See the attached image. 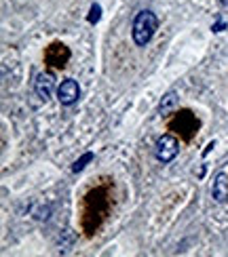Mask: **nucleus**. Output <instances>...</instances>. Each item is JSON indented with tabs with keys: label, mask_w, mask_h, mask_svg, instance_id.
Returning <instances> with one entry per match:
<instances>
[{
	"label": "nucleus",
	"mask_w": 228,
	"mask_h": 257,
	"mask_svg": "<svg viewBox=\"0 0 228 257\" xmlns=\"http://www.w3.org/2000/svg\"><path fill=\"white\" fill-rule=\"evenodd\" d=\"M108 211V196L106 190H91L89 194L85 196V211H83V226L87 230V234H93L100 226L102 217Z\"/></svg>",
	"instance_id": "nucleus-1"
},
{
	"label": "nucleus",
	"mask_w": 228,
	"mask_h": 257,
	"mask_svg": "<svg viewBox=\"0 0 228 257\" xmlns=\"http://www.w3.org/2000/svg\"><path fill=\"white\" fill-rule=\"evenodd\" d=\"M178 101H180V97H178V93L176 91H169L165 97L161 99V103H159V114H169V112H173L178 108Z\"/></svg>",
	"instance_id": "nucleus-9"
},
{
	"label": "nucleus",
	"mask_w": 228,
	"mask_h": 257,
	"mask_svg": "<svg viewBox=\"0 0 228 257\" xmlns=\"http://www.w3.org/2000/svg\"><path fill=\"white\" fill-rule=\"evenodd\" d=\"M79 97H81V87L74 78L63 80L57 87V99L61 105H72V103L79 101Z\"/></svg>",
	"instance_id": "nucleus-6"
},
{
	"label": "nucleus",
	"mask_w": 228,
	"mask_h": 257,
	"mask_svg": "<svg viewBox=\"0 0 228 257\" xmlns=\"http://www.w3.org/2000/svg\"><path fill=\"white\" fill-rule=\"evenodd\" d=\"M211 196L215 202H226L228 200V175L226 173H218L213 179L211 186Z\"/></svg>",
	"instance_id": "nucleus-8"
},
{
	"label": "nucleus",
	"mask_w": 228,
	"mask_h": 257,
	"mask_svg": "<svg viewBox=\"0 0 228 257\" xmlns=\"http://www.w3.org/2000/svg\"><path fill=\"white\" fill-rule=\"evenodd\" d=\"M220 5H224V7H228V0H218Z\"/></svg>",
	"instance_id": "nucleus-13"
},
{
	"label": "nucleus",
	"mask_w": 228,
	"mask_h": 257,
	"mask_svg": "<svg viewBox=\"0 0 228 257\" xmlns=\"http://www.w3.org/2000/svg\"><path fill=\"white\" fill-rule=\"evenodd\" d=\"M211 30H213V32H222V30H224V21H218V24H215Z\"/></svg>",
	"instance_id": "nucleus-12"
},
{
	"label": "nucleus",
	"mask_w": 228,
	"mask_h": 257,
	"mask_svg": "<svg viewBox=\"0 0 228 257\" xmlns=\"http://www.w3.org/2000/svg\"><path fill=\"white\" fill-rule=\"evenodd\" d=\"M178 152H180V142L171 133L161 135L157 139L155 156H157V160H161V163H171V160L178 156Z\"/></svg>",
	"instance_id": "nucleus-4"
},
{
	"label": "nucleus",
	"mask_w": 228,
	"mask_h": 257,
	"mask_svg": "<svg viewBox=\"0 0 228 257\" xmlns=\"http://www.w3.org/2000/svg\"><path fill=\"white\" fill-rule=\"evenodd\" d=\"M70 57H72V53L63 42H51V45L47 47V51H45V63L51 68H59V70L66 68Z\"/></svg>",
	"instance_id": "nucleus-5"
},
{
	"label": "nucleus",
	"mask_w": 228,
	"mask_h": 257,
	"mask_svg": "<svg viewBox=\"0 0 228 257\" xmlns=\"http://www.w3.org/2000/svg\"><path fill=\"white\" fill-rule=\"evenodd\" d=\"M91 160H93V152H87V154H83L79 160H76V163L72 165V173H81V171L87 167V165H89L91 163Z\"/></svg>",
	"instance_id": "nucleus-10"
},
{
	"label": "nucleus",
	"mask_w": 228,
	"mask_h": 257,
	"mask_svg": "<svg viewBox=\"0 0 228 257\" xmlns=\"http://www.w3.org/2000/svg\"><path fill=\"white\" fill-rule=\"evenodd\" d=\"M159 28V19L152 11H139L133 19V40L137 47H146Z\"/></svg>",
	"instance_id": "nucleus-2"
},
{
	"label": "nucleus",
	"mask_w": 228,
	"mask_h": 257,
	"mask_svg": "<svg viewBox=\"0 0 228 257\" xmlns=\"http://www.w3.org/2000/svg\"><path fill=\"white\" fill-rule=\"evenodd\" d=\"M102 17V7L100 5H93L91 7V13H89V24H97Z\"/></svg>",
	"instance_id": "nucleus-11"
},
{
	"label": "nucleus",
	"mask_w": 228,
	"mask_h": 257,
	"mask_svg": "<svg viewBox=\"0 0 228 257\" xmlns=\"http://www.w3.org/2000/svg\"><path fill=\"white\" fill-rule=\"evenodd\" d=\"M169 131L178 133L180 139H184V142H190L194 137V133L199 131V118L190 110H180L169 120Z\"/></svg>",
	"instance_id": "nucleus-3"
},
{
	"label": "nucleus",
	"mask_w": 228,
	"mask_h": 257,
	"mask_svg": "<svg viewBox=\"0 0 228 257\" xmlns=\"http://www.w3.org/2000/svg\"><path fill=\"white\" fill-rule=\"evenodd\" d=\"M53 89H55V76H53L51 72H40L38 76H36V80H34V91H36V95L40 99H49L51 97V93H53Z\"/></svg>",
	"instance_id": "nucleus-7"
}]
</instances>
